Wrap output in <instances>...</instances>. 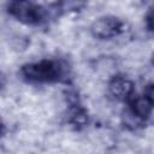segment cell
<instances>
[{"instance_id": "cell-1", "label": "cell", "mask_w": 154, "mask_h": 154, "mask_svg": "<svg viewBox=\"0 0 154 154\" xmlns=\"http://www.w3.org/2000/svg\"><path fill=\"white\" fill-rule=\"evenodd\" d=\"M23 76L32 82H52L59 78L61 71L59 64L52 60H42L23 66Z\"/></svg>"}, {"instance_id": "cell-2", "label": "cell", "mask_w": 154, "mask_h": 154, "mask_svg": "<svg viewBox=\"0 0 154 154\" xmlns=\"http://www.w3.org/2000/svg\"><path fill=\"white\" fill-rule=\"evenodd\" d=\"M8 12L11 16L24 23H36L41 19L42 12L29 0H10Z\"/></svg>"}, {"instance_id": "cell-3", "label": "cell", "mask_w": 154, "mask_h": 154, "mask_svg": "<svg viewBox=\"0 0 154 154\" xmlns=\"http://www.w3.org/2000/svg\"><path fill=\"white\" fill-rule=\"evenodd\" d=\"M122 30V22L116 17H101L96 19L90 28V31L94 37L107 40L117 36Z\"/></svg>"}, {"instance_id": "cell-4", "label": "cell", "mask_w": 154, "mask_h": 154, "mask_svg": "<svg viewBox=\"0 0 154 154\" xmlns=\"http://www.w3.org/2000/svg\"><path fill=\"white\" fill-rule=\"evenodd\" d=\"M108 90L113 97L117 100H125L131 96L134 91V83L122 76H116L111 79L108 84Z\"/></svg>"}, {"instance_id": "cell-5", "label": "cell", "mask_w": 154, "mask_h": 154, "mask_svg": "<svg viewBox=\"0 0 154 154\" xmlns=\"http://www.w3.org/2000/svg\"><path fill=\"white\" fill-rule=\"evenodd\" d=\"M131 111L132 113H135L140 119H144L147 118L150 112H152V107L154 106L152 103V101L146 96H136L131 100Z\"/></svg>"}, {"instance_id": "cell-6", "label": "cell", "mask_w": 154, "mask_h": 154, "mask_svg": "<svg viewBox=\"0 0 154 154\" xmlns=\"http://www.w3.org/2000/svg\"><path fill=\"white\" fill-rule=\"evenodd\" d=\"M85 0H59L60 8L70 12V11H77L84 5Z\"/></svg>"}, {"instance_id": "cell-7", "label": "cell", "mask_w": 154, "mask_h": 154, "mask_svg": "<svg viewBox=\"0 0 154 154\" xmlns=\"http://www.w3.org/2000/svg\"><path fill=\"white\" fill-rule=\"evenodd\" d=\"M147 24H148V28L154 31V11H152L148 14V17H147Z\"/></svg>"}, {"instance_id": "cell-8", "label": "cell", "mask_w": 154, "mask_h": 154, "mask_svg": "<svg viewBox=\"0 0 154 154\" xmlns=\"http://www.w3.org/2000/svg\"><path fill=\"white\" fill-rule=\"evenodd\" d=\"M146 96L152 101V103L154 105V85H150L148 89H147V94Z\"/></svg>"}, {"instance_id": "cell-9", "label": "cell", "mask_w": 154, "mask_h": 154, "mask_svg": "<svg viewBox=\"0 0 154 154\" xmlns=\"http://www.w3.org/2000/svg\"><path fill=\"white\" fill-rule=\"evenodd\" d=\"M153 64H154V55H153Z\"/></svg>"}]
</instances>
